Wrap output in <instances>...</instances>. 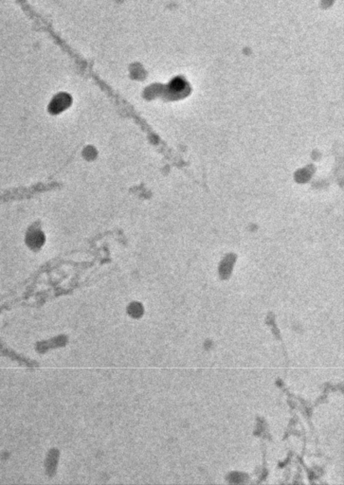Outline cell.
<instances>
[{
    "mask_svg": "<svg viewBox=\"0 0 344 485\" xmlns=\"http://www.w3.org/2000/svg\"><path fill=\"white\" fill-rule=\"evenodd\" d=\"M130 312L133 316H140L143 314V308L140 304H133L130 308Z\"/></svg>",
    "mask_w": 344,
    "mask_h": 485,
    "instance_id": "6da1fadb",
    "label": "cell"
}]
</instances>
